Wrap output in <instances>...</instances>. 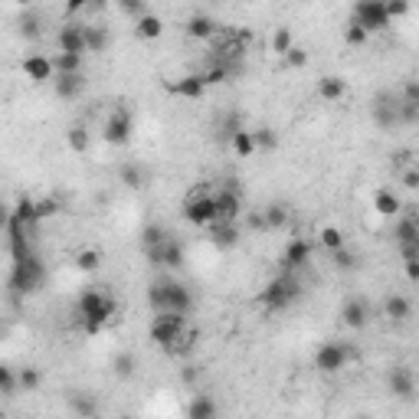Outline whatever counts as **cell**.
Here are the masks:
<instances>
[{"label":"cell","mask_w":419,"mask_h":419,"mask_svg":"<svg viewBox=\"0 0 419 419\" xmlns=\"http://www.w3.org/2000/svg\"><path fill=\"white\" fill-rule=\"evenodd\" d=\"M115 311H118V302L108 292H102L98 285H89L76 298V318L82 321L86 334H98L115 318Z\"/></svg>","instance_id":"obj_1"},{"label":"cell","mask_w":419,"mask_h":419,"mask_svg":"<svg viewBox=\"0 0 419 419\" xmlns=\"http://www.w3.org/2000/svg\"><path fill=\"white\" fill-rule=\"evenodd\" d=\"M148 308L154 314L157 311H177V314H191L193 311V295L183 282L174 278H157L148 285Z\"/></svg>","instance_id":"obj_2"},{"label":"cell","mask_w":419,"mask_h":419,"mask_svg":"<svg viewBox=\"0 0 419 419\" xmlns=\"http://www.w3.org/2000/svg\"><path fill=\"white\" fill-rule=\"evenodd\" d=\"M43 282H46V266H43V259H39L33 249L13 259L10 288H13L17 295H37L39 288H43Z\"/></svg>","instance_id":"obj_3"},{"label":"cell","mask_w":419,"mask_h":419,"mask_svg":"<svg viewBox=\"0 0 419 419\" xmlns=\"http://www.w3.org/2000/svg\"><path fill=\"white\" fill-rule=\"evenodd\" d=\"M302 298V282H298V272H278L259 295V305L266 311H285Z\"/></svg>","instance_id":"obj_4"},{"label":"cell","mask_w":419,"mask_h":419,"mask_svg":"<svg viewBox=\"0 0 419 419\" xmlns=\"http://www.w3.org/2000/svg\"><path fill=\"white\" fill-rule=\"evenodd\" d=\"M183 334H187V314H177V311H157L151 318V328H148V337L167 354L177 351Z\"/></svg>","instance_id":"obj_5"},{"label":"cell","mask_w":419,"mask_h":419,"mask_svg":"<svg viewBox=\"0 0 419 419\" xmlns=\"http://www.w3.org/2000/svg\"><path fill=\"white\" fill-rule=\"evenodd\" d=\"M134 134V115L124 108V105H115L112 112H108V118H105L102 124V138L105 144H112V148H124V144L131 141Z\"/></svg>","instance_id":"obj_6"},{"label":"cell","mask_w":419,"mask_h":419,"mask_svg":"<svg viewBox=\"0 0 419 419\" xmlns=\"http://www.w3.org/2000/svg\"><path fill=\"white\" fill-rule=\"evenodd\" d=\"M357 351L347 347V344L337 341H324L318 351H314V370L318 373H337L341 367H347V361H354Z\"/></svg>","instance_id":"obj_7"},{"label":"cell","mask_w":419,"mask_h":419,"mask_svg":"<svg viewBox=\"0 0 419 419\" xmlns=\"http://www.w3.org/2000/svg\"><path fill=\"white\" fill-rule=\"evenodd\" d=\"M351 23L363 27L367 33H380V30L390 27L393 20H390V13H387V7H383V0H357V4H354Z\"/></svg>","instance_id":"obj_8"},{"label":"cell","mask_w":419,"mask_h":419,"mask_svg":"<svg viewBox=\"0 0 419 419\" xmlns=\"http://www.w3.org/2000/svg\"><path fill=\"white\" fill-rule=\"evenodd\" d=\"M144 256L154 269H181L183 266V246L174 236L154 243V246H144Z\"/></svg>","instance_id":"obj_9"},{"label":"cell","mask_w":419,"mask_h":419,"mask_svg":"<svg viewBox=\"0 0 419 419\" xmlns=\"http://www.w3.org/2000/svg\"><path fill=\"white\" fill-rule=\"evenodd\" d=\"M213 200H217V219H226V223H236L243 217V193H239L236 181H226L223 191L213 193Z\"/></svg>","instance_id":"obj_10"},{"label":"cell","mask_w":419,"mask_h":419,"mask_svg":"<svg viewBox=\"0 0 419 419\" xmlns=\"http://www.w3.org/2000/svg\"><path fill=\"white\" fill-rule=\"evenodd\" d=\"M387 387H390V393L403 403H410L413 397H416V377H413V370L406 367V363L390 367V373H387Z\"/></svg>","instance_id":"obj_11"},{"label":"cell","mask_w":419,"mask_h":419,"mask_svg":"<svg viewBox=\"0 0 419 419\" xmlns=\"http://www.w3.org/2000/svg\"><path fill=\"white\" fill-rule=\"evenodd\" d=\"M373 122L383 131H390L393 124H400V98L393 96V92H380V96L373 98Z\"/></svg>","instance_id":"obj_12"},{"label":"cell","mask_w":419,"mask_h":419,"mask_svg":"<svg viewBox=\"0 0 419 419\" xmlns=\"http://www.w3.org/2000/svg\"><path fill=\"white\" fill-rule=\"evenodd\" d=\"M308 262H311V243H308V239H292V243L282 249L278 269H282V272H302Z\"/></svg>","instance_id":"obj_13"},{"label":"cell","mask_w":419,"mask_h":419,"mask_svg":"<svg viewBox=\"0 0 419 419\" xmlns=\"http://www.w3.org/2000/svg\"><path fill=\"white\" fill-rule=\"evenodd\" d=\"M183 219L193 223V226H210V223L217 219V200H213V193H203V197L187 200V207H183Z\"/></svg>","instance_id":"obj_14"},{"label":"cell","mask_w":419,"mask_h":419,"mask_svg":"<svg viewBox=\"0 0 419 419\" xmlns=\"http://www.w3.org/2000/svg\"><path fill=\"white\" fill-rule=\"evenodd\" d=\"M337 314H341V324L351 328V331H363V328L370 324V305H367L363 298H347Z\"/></svg>","instance_id":"obj_15"},{"label":"cell","mask_w":419,"mask_h":419,"mask_svg":"<svg viewBox=\"0 0 419 419\" xmlns=\"http://www.w3.org/2000/svg\"><path fill=\"white\" fill-rule=\"evenodd\" d=\"M56 46L59 53H82L86 56V30H82V23H63L56 33Z\"/></svg>","instance_id":"obj_16"},{"label":"cell","mask_w":419,"mask_h":419,"mask_svg":"<svg viewBox=\"0 0 419 419\" xmlns=\"http://www.w3.org/2000/svg\"><path fill=\"white\" fill-rule=\"evenodd\" d=\"M23 76L30 79V82H37V86H43V82H53V59L49 56H39V53H30L27 59H23Z\"/></svg>","instance_id":"obj_17"},{"label":"cell","mask_w":419,"mask_h":419,"mask_svg":"<svg viewBox=\"0 0 419 419\" xmlns=\"http://www.w3.org/2000/svg\"><path fill=\"white\" fill-rule=\"evenodd\" d=\"M53 92H56L59 98H79L82 92H86V76L82 72H56L53 76Z\"/></svg>","instance_id":"obj_18"},{"label":"cell","mask_w":419,"mask_h":419,"mask_svg":"<svg viewBox=\"0 0 419 419\" xmlns=\"http://www.w3.org/2000/svg\"><path fill=\"white\" fill-rule=\"evenodd\" d=\"M210 233V243L219 249H236L239 246V229L236 223H226V219H213L210 226H203Z\"/></svg>","instance_id":"obj_19"},{"label":"cell","mask_w":419,"mask_h":419,"mask_svg":"<svg viewBox=\"0 0 419 419\" xmlns=\"http://www.w3.org/2000/svg\"><path fill=\"white\" fill-rule=\"evenodd\" d=\"M167 89H171L174 96H181V98H203V92H207V86H203L200 72H193V76L177 79V82H171Z\"/></svg>","instance_id":"obj_20"},{"label":"cell","mask_w":419,"mask_h":419,"mask_svg":"<svg viewBox=\"0 0 419 419\" xmlns=\"http://www.w3.org/2000/svg\"><path fill=\"white\" fill-rule=\"evenodd\" d=\"M187 37H193V39H213L217 37V30H219V23L213 17H207V13H197V17H191L187 20Z\"/></svg>","instance_id":"obj_21"},{"label":"cell","mask_w":419,"mask_h":419,"mask_svg":"<svg viewBox=\"0 0 419 419\" xmlns=\"http://www.w3.org/2000/svg\"><path fill=\"white\" fill-rule=\"evenodd\" d=\"M318 96H321V102H341L347 96V82L341 76H321L318 79Z\"/></svg>","instance_id":"obj_22"},{"label":"cell","mask_w":419,"mask_h":419,"mask_svg":"<svg viewBox=\"0 0 419 419\" xmlns=\"http://www.w3.org/2000/svg\"><path fill=\"white\" fill-rule=\"evenodd\" d=\"M383 314L390 318V321H410L413 318V302L406 295H390L387 302H383Z\"/></svg>","instance_id":"obj_23"},{"label":"cell","mask_w":419,"mask_h":419,"mask_svg":"<svg viewBox=\"0 0 419 419\" xmlns=\"http://www.w3.org/2000/svg\"><path fill=\"white\" fill-rule=\"evenodd\" d=\"M134 33H138L141 39H161L164 20L157 17V13H141V17H138V23H134Z\"/></svg>","instance_id":"obj_24"},{"label":"cell","mask_w":419,"mask_h":419,"mask_svg":"<svg viewBox=\"0 0 419 419\" xmlns=\"http://www.w3.org/2000/svg\"><path fill=\"white\" fill-rule=\"evenodd\" d=\"M393 239L397 246H419V226H416V217H403L393 229Z\"/></svg>","instance_id":"obj_25"},{"label":"cell","mask_w":419,"mask_h":419,"mask_svg":"<svg viewBox=\"0 0 419 419\" xmlns=\"http://www.w3.org/2000/svg\"><path fill=\"white\" fill-rule=\"evenodd\" d=\"M17 33L23 39H39V33H43V20H39V13H33V10H23L17 20Z\"/></svg>","instance_id":"obj_26"},{"label":"cell","mask_w":419,"mask_h":419,"mask_svg":"<svg viewBox=\"0 0 419 419\" xmlns=\"http://www.w3.org/2000/svg\"><path fill=\"white\" fill-rule=\"evenodd\" d=\"M219 406L213 403V397L210 393H200V397H193L191 406H187V416L191 419H210V416H217Z\"/></svg>","instance_id":"obj_27"},{"label":"cell","mask_w":419,"mask_h":419,"mask_svg":"<svg viewBox=\"0 0 419 419\" xmlns=\"http://www.w3.org/2000/svg\"><path fill=\"white\" fill-rule=\"evenodd\" d=\"M373 210H377L380 217H397V213L403 210V203L393 191H377V197H373Z\"/></svg>","instance_id":"obj_28"},{"label":"cell","mask_w":419,"mask_h":419,"mask_svg":"<svg viewBox=\"0 0 419 419\" xmlns=\"http://www.w3.org/2000/svg\"><path fill=\"white\" fill-rule=\"evenodd\" d=\"M288 217H292V210H288L285 203H269V207L262 210L266 229H282V226H288Z\"/></svg>","instance_id":"obj_29"},{"label":"cell","mask_w":419,"mask_h":419,"mask_svg":"<svg viewBox=\"0 0 419 419\" xmlns=\"http://www.w3.org/2000/svg\"><path fill=\"white\" fill-rule=\"evenodd\" d=\"M229 144H233L236 157H252V154H256V141H252V131H246V128H236V131L229 134Z\"/></svg>","instance_id":"obj_30"},{"label":"cell","mask_w":419,"mask_h":419,"mask_svg":"<svg viewBox=\"0 0 419 419\" xmlns=\"http://www.w3.org/2000/svg\"><path fill=\"white\" fill-rule=\"evenodd\" d=\"M118 177H122V183H124V187H131V191H141V187H148V171H144V167H138V164H122Z\"/></svg>","instance_id":"obj_31"},{"label":"cell","mask_w":419,"mask_h":419,"mask_svg":"<svg viewBox=\"0 0 419 419\" xmlns=\"http://www.w3.org/2000/svg\"><path fill=\"white\" fill-rule=\"evenodd\" d=\"M69 410L79 413V416H96L98 413V403L92 400V393H69Z\"/></svg>","instance_id":"obj_32"},{"label":"cell","mask_w":419,"mask_h":419,"mask_svg":"<svg viewBox=\"0 0 419 419\" xmlns=\"http://www.w3.org/2000/svg\"><path fill=\"white\" fill-rule=\"evenodd\" d=\"M82 53H56L53 56V72H82Z\"/></svg>","instance_id":"obj_33"},{"label":"cell","mask_w":419,"mask_h":419,"mask_svg":"<svg viewBox=\"0 0 419 419\" xmlns=\"http://www.w3.org/2000/svg\"><path fill=\"white\" fill-rule=\"evenodd\" d=\"M13 217H17L27 229H33V226L39 223V219H37V200H30V197H20L17 207H13Z\"/></svg>","instance_id":"obj_34"},{"label":"cell","mask_w":419,"mask_h":419,"mask_svg":"<svg viewBox=\"0 0 419 419\" xmlns=\"http://www.w3.org/2000/svg\"><path fill=\"white\" fill-rule=\"evenodd\" d=\"M86 30V53H105L108 46V30L105 27H82Z\"/></svg>","instance_id":"obj_35"},{"label":"cell","mask_w":419,"mask_h":419,"mask_svg":"<svg viewBox=\"0 0 419 419\" xmlns=\"http://www.w3.org/2000/svg\"><path fill=\"white\" fill-rule=\"evenodd\" d=\"M112 367H115V377H122V380H128V377H134V370H138V357L134 354H115V361H112Z\"/></svg>","instance_id":"obj_36"},{"label":"cell","mask_w":419,"mask_h":419,"mask_svg":"<svg viewBox=\"0 0 419 419\" xmlns=\"http://www.w3.org/2000/svg\"><path fill=\"white\" fill-rule=\"evenodd\" d=\"M102 266V252L98 249H79L76 252V269L79 272H96Z\"/></svg>","instance_id":"obj_37"},{"label":"cell","mask_w":419,"mask_h":419,"mask_svg":"<svg viewBox=\"0 0 419 419\" xmlns=\"http://www.w3.org/2000/svg\"><path fill=\"white\" fill-rule=\"evenodd\" d=\"M66 144H69V151H76L82 154L89 148V131H86V124H72L66 131Z\"/></svg>","instance_id":"obj_38"},{"label":"cell","mask_w":419,"mask_h":419,"mask_svg":"<svg viewBox=\"0 0 419 419\" xmlns=\"http://www.w3.org/2000/svg\"><path fill=\"white\" fill-rule=\"evenodd\" d=\"M39 383H43V373H39L37 367H23V370L17 373V390L33 393V390H39Z\"/></svg>","instance_id":"obj_39"},{"label":"cell","mask_w":419,"mask_h":419,"mask_svg":"<svg viewBox=\"0 0 419 419\" xmlns=\"http://www.w3.org/2000/svg\"><path fill=\"white\" fill-rule=\"evenodd\" d=\"M252 141H256V151L269 154L278 148V134L272 128H259V131H252Z\"/></svg>","instance_id":"obj_40"},{"label":"cell","mask_w":419,"mask_h":419,"mask_svg":"<svg viewBox=\"0 0 419 419\" xmlns=\"http://www.w3.org/2000/svg\"><path fill=\"white\" fill-rule=\"evenodd\" d=\"M318 239H321V246L328 249V252H334V249H341L344 243H347V239H344V233H341L337 226H324V229H321V236H318Z\"/></svg>","instance_id":"obj_41"},{"label":"cell","mask_w":419,"mask_h":419,"mask_svg":"<svg viewBox=\"0 0 419 419\" xmlns=\"http://www.w3.org/2000/svg\"><path fill=\"white\" fill-rule=\"evenodd\" d=\"M288 46H295V37H292V30H288V27H278L276 33H272V53L282 56Z\"/></svg>","instance_id":"obj_42"},{"label":"cell","mask_w":419,"mask_h":419,"mask_svg":"<svg viewBox=\"0 0 419 419\" xmlns=\"http://www.w3.org/2000/svg\"><path fill=\"white\" fill-rule=\"evenodd\" d=\"M0 393H4V397H13V393H17V373H13V367H7V363H0Z\"/></svg>","instance_id":"obj_43"},{"label":"cell","mask_w":419,"mask_h":419,"mask_svg":"<svg viewBox=\"0 0 419 419\" xmlns=\"http://www.w3.org/2000/svg\"><path fill=\"white\" fill-rule=\"evenodd\" d=\"M282 59H285V66L288 69H302L308 63V53L302 46H288L285 53H282Z\"/></svg>","instance_id":"obj_44"},{"label":"cell","mask_w":419,"mask_h":419,"mask_svg":"<svg viewBox=\"0 0 419 419\" xmlns=\"http://www.w3.org/2000/svg\"><path fill=\"white\" fill-rule=\"evenodd\" d=\"M344 39H347V46H367L370 33H367L363 27H357V23H351V27H347V33H344Z\"/></svg>","instance_id":"obj_45"},{"label":"cell","mask_w":419,"mask_h":419,"mask_svg":"<svg viewBox=\"0 0 419 419\" xmlns=\"http://www.w3.org/2000/svg\"><path fill=\"white\" fill-rule=\"evenodd\" d=\"M331 256H334V266H337V269H354V266H357V256L347 249V243H344L341 249H334Z\"/></svg>","instance_id":"obj_46"},{"label":"cell","mask_w":419,"mask_h":419,"mask_svg":"<svg viewBox=\"0 0 419 419\" xmlns=\"http://www.w3.org/2000/svg\"><path fill=\"white\" fill-rule=\"evenodd\" d=\"M167 236H171V233H167L164 226H154V223L141 229V243H144V246H154V243H161V239H167Z\"/></svg>","instance_id":"obj_47"},{"label":"cell","mask_w":419,"mask_h":419,"mask_svg":"<svg viewBox=\"0 0 419 419\" xmlns=\"http://www.w3.org/2000/svg\"><path fill=\"white\" fill-rule=\"evenodd\" d=\"M59 213V200L46 197V200H37V219H49Z\"/></svg>","instance_id":"obj_48"},{"label":"cell","mask_w":419,"mask_h":419,"mask_svg":"<svg viewBox=\"0 0 419 419\" xmlns=\"http://www.w3.org/2000/svg\"><path fill=\"white\" fill-rule=\"evenodd\" d=\"M383 7H387L390 20H397V17H403V13L410 10V0H383Z\"/></svg>","instance_id":"obj_49"},{"label":"cell","mask_w":419,"mask_h":419,"mask_svg":"<svg viewBox=\"0 0 419 419\" xmlns=\"http://www.w3.org/2000/svg\"><path fill=\"white\" fill-rule=\"evenodd\" d=\"M144 4H148V0H118L122 13H131V17H141V13H144Z\"/></svg>","instance_id":"obj_50"},{"label":"cell","mask_w":419,"mask_h":419,"mask_svg":"<svg viewBox=\"0 0 419 419\" xmlns=\"http://www.w3.org/2000/svg\"><path fill=\"white\" fill-rule=\"evenodd\" d=\"M403 187H406V191H419V171L416 167H406V171H403Z\"/></svg>","instance_id":"obj_51"},{"label":"cell","mask_w":419,"mask_h":419,"mask_svg":"<svg viewBox=\"0 0 419 419\" xmlns=\"http://www.w3.org/2000/svg\"><path fill=\"white\" fill-rule=\"evenodd\" d=\"M403 102H419V82H406L403 86Z\"/></svg>","instance_id":"obj_52"},{"label":"cell","mask_w":419,"mask_h":419,"mask_svg":"<svg viewBox=\"0 0 419 419\" xmlns=\"http://www.w3.org/2000/svg\"><path fill=\"white\" fill-rule=\"evenodd\" d=\"M89 7V0H66V13L69 17H76L79 10H86Z\"/></svg>","instance_id":"obj_53"},{"label":"cell","mask_w":419,"mask_h":419,"mask_svg":"<svg viewBox=\"0 0 419 419\" xmlns=\"http://www.w3.org/2000/svg\"><path fill=\"white\" fill-rule=\"evenodd\" d=\"M406 276H410V282L419 278V259H410V262H406Z\"/></svg>","instance_id":"obj_54"},{"label":"cell","mask_w":419,"mask_h":419,"mask_svg":"<svg viewBox=\"0 0 419 419\" xmlns=\"http://www.w3.org/2000/svg\"><path fill=\"white\" fill-rule=\"evenodd\" d=\"M10 217H13V210H7L4 203H0V229H7V226H10Z\"/></svg>","instance_id":"obj_55"},{"label":"cell","mask_w":419,"mask_h":419,"mask_svg":"<svg viewBox=\"0 0 419 419\" xmlns=\"http://www.w3.org/2000/svg\"><path fill=\"white\" fill-rule=\"evenodd\" d=\"M181 380H183V383H193V380H197V370H193V367H187V370H181Z\"/></svg>","instance_id":"obj_56"},{"label":"cell","mask_w":419,"mask_h":419,"mask_svg":"<svg viewBox=\"0 0 419 419\" xmlns=\"http://www.w3.org/2000/svg\"><path fill=\"white\" fill-rule=\"evenodd\" d=\"M102 7H105V0H89L86 10H102Z\"/></svg>","instance_id":"obj_57"},{"label":"cell","mask_w":419,"mask_h":419,"mask_svg":"<svg viewBox=\"0 0 419 419\" xmlns=\"http://www.w3.org/2000/svg\"><path fill=\"white\" fill-rule=\"evenodd\" d=\"M13 4H20V7H30V4H33V0H13Z\"/></svg>","instance_id":"obj_58"}]
</instances>
